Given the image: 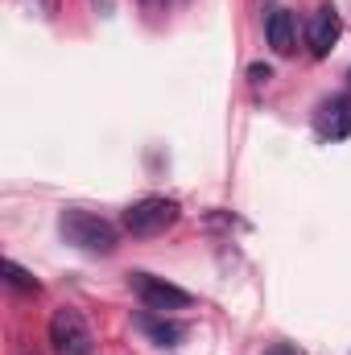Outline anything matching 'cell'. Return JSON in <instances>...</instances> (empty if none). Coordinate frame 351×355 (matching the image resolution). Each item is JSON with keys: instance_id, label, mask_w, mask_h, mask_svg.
Returning a JSON list of instances; mask_svg holds the SVG:
<instances>
[{"instance_id": "1", "label": "cell", "mask_w": 351, "mask_h": 355, "mask_svg": "<svg viewBox=\"0 0 351 355\" xmlns=\"http://www.w3.org/2000/svg\"><path fill=\"white\" fill-rule=\"evenodd\" d=\"M58 232H62L67 244H75L79 252H91V257H112L116 244H120V232L108 219L83 211V207H67L58 215Z\"/></svg>"}, {"instance_id": "2", "label": "cell", "mask_w": 351, "mask_h": 355, "mask_svg": "<svg viewBox=\"0 0 351 355\" xmlns=\"http://www.w3.org/2000/svg\"><path fill=\"white\" fill-rule=\"evenodd\" d=\"M178 215H182V207H178L174 198H162V194H153V198H141V202H132L128 211H124V232L128 236H141V240H149V236H162L166 227H174Z\"/></svg>"}, {"instance_id": "3", "label": "cell", "mask_w": 351, "mask_h": 355, "mask_svg": "<svg viewBox=\"0 0 351 355\" xmlns=\"http://www.w3.org/2000/svg\"><path fill=\"white\" fill-rule=\"evenodd\" d=\"M50 343H54V355H95V335L75 306H62L50 314Z\"/></svg>"}, {"instance_id": "4", "label": "cell", "mask_w": 351, "mask_h": 355, "mask_svg": "<svg viewBox=\"0 0 351 355\" xmlns=\"http://www.w3.org/2000/svg\"><path fill=\"white\" fill-rule=\"evenodd\" d=\"M128 285L137 289V297L145 302V310H186L194 302V293H186L182 285H170L166 277H153V272H128Z\"/></svg>"}, {"instance_id": "5", "label": "cell", "mask_w": 351, "mask_h": 355, "mask_svg": "<svg viewBox=\"0 0 351 355\" xmlns=\"http://www.w3.org/2000/svg\"><path fill=\"white\" fill-rule=\"evenodd\" d=\"M339 37H343V17H339L331 4H323V8L310 17V25H306V46H310V54H314V58H327Z\"/></svg>"}, {"instance_id": "6", "label": "cell", "mask_w": 351, "mask_h": 355, "mask_svg": "<svg viewBox=\"0 0 351 355\" xmlns=\"http://www.w3.org/2000/svg\"><path fill=\"white\" fill-rule=\"evenodd\" d=\"M314 132L323 141H348L351 137V99H327V103H318Z\"/></svg>"}, {"instance_id": "7", "label": "cell", "mask_w": 351, "mask_h": 355, "mask_svg": "<svg viewBox=\"0 0 351 355\" xmlns=\"http://www.w3.org/2000/svg\"><path fill=\"white\" fill-rule=\"evenodd\" d=\"M264 33H268V46H273L277 54H289V50H293V33H298L293 12H289V8H273L268 21H264Z\"/></svg>"}, {"instance_id": "8", "label": "cell", "mask_w": 351, "mask_h": 355, "mask_svg": "<svg viewBox=\"0 0 351 355\" xmlns=\"http://www.w3.org/2000/svg\"><path fill=\"white\" fill-rule=\"evenodd\" d=\"M141 331H145L153 343H162V347H174V343L186 339V327H182V322H170V318H157V310L141 314Z\"/></svg>"}, {"instance_id": "9", "label": "cell", "mask_w": 351, "mask_h": 355, "mask_svg": "<svg viewBox=\"0 0 351 355\" xmlns=\"http://www.w3.org/2000/svg\"><path fill=\"white\" fill-rule=\"evenodd\" d=\"M4 281H8L12 289H21V293H37V289H42L37 277H33L29 268H21L17 261H4Z\"/></svg>"}, {"instance_id": "10", "label": "cell", "mask_w": 351, "mask_h": 355, "mask_svg": "<svg viewBox=\"0 0 351 355\" xmlns=\"http://www.w3.org/2000/svg\"><path fill=\"white\" fill-rule=\"evenodd\" d=\"M248 79H252V87H261V83H268V79H273V71L257 62V67H248Z\"/></svg>"}, {"instance_id": "11", "label": "cell", "mask_w": 351, "mask_h": 355, "mask_svg": "<svg viewBox=\"0 0 351 355\" xmlns=\"http://www.w3.org/2000/svg\"><path fill=\"white\" fill-rule=\"evenodd\" d=\"M33 8H37L42 17H54V12H58V0H33Z\"/></svg>"}, {"instance_id": "12", "label": "cell", "mask_w": 351, "mask_h": 355, "mask_svg": "<svg viewBox=\"0 0 351 355\" xmlns=\"http://www.w3.org/2000/svg\"><path fill=\"white\" fill-rule=\"evenodd\" d=\"M95 8H99L103 17H112V8H116V0H95Z\"/></svg>"}, {"instance_id": "13", "label": "cell", "mask_w": 351, "mask_h": 355, "mask_svg": "<svg viewBox=\"0 0 351 355\" xmlns=\"http://www.w3.org/2000/svg\"><path fill=\"white\" fill-rule=\"evenodd\" d=\"M145 8H149V12H157V8H166V0H145Z\"/></svg>"}, {"instance_id": "14", "label": "cell", "mask_w": 351, "mask_h": 355, "mask_svg": "<svg viewBox=\"0 0 351 355\" xmlns=\"http://www.w3.org/2000/svg\"><path fill=\"white\" fill-rule=\"evenodd\" d=\"M268 355H298V347H273Z\"/></svg>"}, {"instance_id": "15", "label": "cell", "mask_w": 351, "mask_h": 355, "mask_svg": "<svg viewBox=\"0 0 351 355\" xmlns=\"http://www.w3.org/2000/svg\"><path fill=\"white\" fill-rule=\"evenodd\" d=\"M348 83H351V71H348Z\"/></svg>"}]
</instances>
